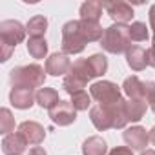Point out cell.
Instances as JSON below:
<instances>
[{"label":"cell","instance_id":"obj_1","mask_svg":"<svg viewBox=\"0 0 155 155\" xmlns=\"http://www.w3.org/2000/svg\"><path fill=\"white\" fill-rule=\"evenodd\" d=\"M9 82L13 88H40L46 82V71L38 64L17 66L9 71Z\"/></svg>","mask_w":155,"mask_h":155},{"label":"cell","instance_id":"obj_2","mask_svg":"<svg viewBox=\"0 0 155 155\" xmlns=\"http://www.w3.org/2000/svg\"><path fill=\"white\" fill-rule=\"evenodd\" d=\"M101 46L108 53H126L131 48V37H130V26L126 24H113L108 29H104V35L101 38Z\"/></svg>","mask_w":155,"mask_h":155},{"label":"cell","instance_id":"obj_3","mask_svg":"<svg viewBox=\"0 0 155 155\" xmlns=\"http://www.w3.org/2000/svg\"><path fill=\"white\" fill-rule=\"evenodd\" d=\"M88 40L82 35L81 20H69L62 26V53L77 55L86 48Z\"/></svg>","mask_w":155,"mask_h":155},{"label":"cell","instance_id":"obj_4","mask_svg":"<svg viewBox=\"0 0 155 155\" xmlns=\"http://www.w3.org/2000/svg\"><path fill=\"white\" fill-rule=\"evenodd\" d=\"M90 95H91V99H95L99 102V106H110V104H115L122 99L120 88L110 81L93 82L90 88Z\"/></svg>","mask_w":155,"mask_h":155},{"label":"cell","instance_id":"obj_5","mask_svg":"<svg viewBox=\"0 0 155 155\" xmlns=\"http://www.w3.org/2000/svg\"><path fill=\"white\" fill-rule=\"evenodd\" d=\"M26 28L18 20H4L0 22V44L17 48L24 38H26Z\"/></svg>","mask_w":155,"mask_h":155},{"label":"cell","instance_id":"obj_6","mask_svg":"<svg viewBox=\"0 0 155 155\" xmlns=\"http://www.w3.org/2000/svg\"><path fill=\"white\" fill-rule=\"evenodd\" d=\"M49 117H51V120H53L55 124H58V126H69V124H73L75 119H77V110L73 108L71 102L60 101L53 110H49Z\"/></svg>","mask_w":155,"mask_h":155},{"label":"cell","instance_id":"obj_7","mask_svg":"<svg viewBox=\"0 0 155 155\" xmlns=\"http://www.w3.org/2000/svg\"><path fill=\"white\" fill-rule=\"evenodd\" d=\"M28 144H31V146H37V144H40L42 140H44V137H46V130H44V126H40L38 122H35V120H24L20 126H18V131H17Z\"/></svg>","mask_w":155,"mask_h":155},{"label":"cell","instance_id":"obj_8","mask_svg":"<svg viewBox=\"0 0 155 155\" xmlns=\"http://www.w3.org/2000/svg\"><path fill=\"white\" fill-rule=\"evenodd\" d=\"M102 8L111 17V20H115V24H126L133 18V8L120 0L119 2H102Z\"/></svg>","mask_w":155,"mask_h":155},{"label":"cell","instance_id":"obj_9","mask_svg":"<svg viewBox=\"0 0 155 155\" xmlns=\"http://www.w3.org/2000/svg\"><path fill=\"white\" fill-rule=\"evenodd\" d=\"M71 60L66 53H53L49 55V58L46 60V73L53 75V77H60V75H68L71 71Z\"/></svg>","mask_w":155,"mask_h":155},{"label":"cell","instance_id":"obj_10","mask_svg":"<svg viewBox=\"0 0 155 155\" xmlns=\"http://www.w3.org/2000/svg\"><path fill=\"white\" fill-rule=\"evenodd\" d=\"M9 102L18 110H28L37 102V93L31 88H11Z\"/></svg>","mask_w":155,"mask_h":155},{"label":"cell","instance_id":"obj_11","mask_svg":"<svg viewBox=\"0 0 155 155\" xmlns=\"http://www.w3.org/2000/svg\"><path fill=\"white\" fill-rule=\"evenodd\" d=\"M122 137H124V142H126L131 150H139V151H144L146 144L150 142V137H148L146 130L140 128V126H131V128H128V130L122 133Z\"/></svg>","mask_w":155,"mask_h":155},{"label":"cell","instance_id":"obj_12","mask_svg":"<svg viewBox=\"0 0 155 155\" xmlns=\"http://www.w3.org/2000/svg\"><path fill=\"white\" fill-rule=\"evenodd\" d=\"M126 62L133 71H142V69H146V66H150L148 51L139 46H131L126 51Z\"/></svg>","mask_w":155,"mask_h":155},{"label":"cell","instance_id":"obj_13","mask_svg":"<svg viewBox=\"0 0 155 155\" xmlns=\"http://www.w3.org/2000/svg\"><path fill=\"white\" fill-rule=\"evenodd\" d=\"M110 119H111V126L117 130V128H124L128 124V115H126V101L120 99L119 102L115 104H110V106H104Z\"/></svg>","mask_w":155,"mask_h":155},{"label":"cell","instance_id":"obj_14","mask_svg":"<svg viewBox=\"0 0 155 155\" xmlns=\"http://www.w3.org/2000/svg\"><path fill=\"white\" fill-rule=\"evenodd\" d=\"M122 91L133 99V101H144V93H146V82H142L139 77H128L122 84Z\"/></svg>","mask_w":155,"mask_h":155},{"label":"cell","instance_id":"obj_15","mask_svg":"<svg viewBox=\"0 0 155 155\" xmlns=\"http://www.w3.org/2000/svg\"><path fill=\"white\" fill-rule=\"evenodd\" d=\"M26 146H28V142L18 133H9L2 140V151H4V155H22V151L26 150Z\"/></svg>","mask_w":155,"mask_h":155},{"label":"cell","instance_id":"obj_16","mask_svg":"<svg viewBox=\"0 0 155 155\" xmlns=\"http://www.w3.org/2000/svg\"><path fill=\"white\" fill-rule=\"evenodd\" d=\"M90 119H91V122L95 124V128L101 130V131H106V130L113 128V126H111V119H110V115H108V111H106L104 106H99V104L93 106V108L90 110Z\"/></svg>","mask_w":155,"mask_h":155},{"label":"cell","instance_id":"obj_17","mask_svg":"<svg viewBox=\"0 0 155 155\" xmlns=\"http://www.w3.org/2000/svg\"><path fill=\"white\" fill-rule=\"evenodd\" d=\"M102 2H95V0H88L81 6V20H90V22H99L102 17Z\"/></svg>","mask_w":155,"mask_h":155},{"label":"cell","instance_id":"obj_18","mask_svg":"<svg viewBox=\"0 0 155 155\" xmlns=\"http://www.w3.org/2000/svg\"><path fill=\"white\" fill-rule=\"evenodd\" d=\"M58 102H60V99H58L57 90H53V88H40V90L37 91V104H38L40 108L53 110Z\"/></svg>","mask_w":155,"mask_h":155},{"label":"cell","instance_id":"obj_19","mask_svg":"<svg viewBox=\"0 0 155 155\" xmlns=\"http://www.w3.org/2000/svg\"><path fill=\"white\" fill-rule=\"evenodd\" d=\"M106 151H108V146H106L104 139L99 137V135L88 137L82 144V153L84 155H106Z\"/></svg>","mask_w":155,"mask_h":155},{"label":"cell","instance_id":"obj_20","mask_svg":"<svg viewBox=\"0 0 155 155\" xmlns=\"http://www.w3.org/2000/svg\"><path fill=\"white\" fill-rule=\"evenodd\" d=\"M46 29H48V18L42 15L29 18V22L26 24V31L29 33V38H44Z\"/></svg>","mask_w":155,"mask_h":155},{"label":"cell","instance_id":"obj_21","mask_svg":"<svg viewBox=\"0 0 155 155\" xmlns=\"http://www.w3.org/2000/svg\"><path fill=\"white\" fill-rule=\"evenodd\" d=\"M69 73H73L75 77H79V79L84 81L86 84H88L91 79H95V73L91 71V66H90L88 58H79V60H75Z\"/></svg>","mask_w":155,"mask_h":155},{"label":"cell","instance_id":"obj_22","mask_svg":"<svg viewBox=\"0 0 155 155\" xmlns=\"http://www.w3.org/2000/svg\"><path fill=\"white\" fill-rule=\"evenodd\" d=\"M81 29H82V35L88 42H101L102 35H104V29L99 22H90V20H81Z\"/></svg>","mask_w":155,"mask_h":155},{"label":"cell","instance_id":"obj_23","mask_svg":"<svg viewBox=\"0 0 155 155\" xmlns=\"http://www.w3.org/2000/svg\"><path fill=\"white\" fill-rule=\"evenodd\" d=\"M146 113V102L144 101H126V115L128 122H139Z\"/></svg>","mask_w":155,"mask_h":155},{"label":"cell","instance_id":"obj_24","mask_svg":"<svg viewBox=\"0 0 155 155\" xmlns=\"http://www.w3.org/2000/svg\"><path fill=\"white\" fill-rule=\"evenodd\" d=\"M28 51L33 58H44L48 53V42L44 38H29Z\"/></svg>","mask_w":155,"mask_h":155},{"label":"cell","instance_id":"obj_25","mask_svg":"<svg viewBox=\"0 0 155 155\" xmlns=\"http://www.w3.org/2000/svg\"><path fill=\"white\" fill-rule=\"evenodd\" d=\"M90 66H91V71L95 73V77H102L106 71H108V58L101 53H95L88 58Z\"/></svg>","mask_w":155,"mask_h":155},{"label":"cell","instance_id":"obj_26","mask_svg":"<svg viewBox=\"0 0 155 155\" xmlns=\"http://www.w3.org/2000/svg\"><path fill=\"white\" fill-rule=\"evenodd\" d=\"M13 130H15V117L11 115V111L8 108H2L0 110V133L6 137Z\"/></svg>","mask_w":155,"mask_h":155},{"label":"cell","instance_id":"obj_27","mask_svg":"<svg viewBox=\"0 0 155 155\" xmlns=\"http://www.w3.org/2000/svg\"><path fill=\"white\" fill-rule=\"evenodd\" d=\"M69 102L73 104V108H75L77 111H84V110H88L90 104H91V95H88L84 90H82V91H77V93L71 95V101H69Z\"/></svg>","mask_w":155,"mask_h":155},{"label":"cell","instance_id":"obj_28","mask_svg":"<svg viewBox=\"0 0 155 155\" xmlns=\"http://www.w3.org/2000/svg\"><path fill=\"white\" fill-rule=\"evenodd\" d=\"M130 37L135 42H144L148 40V28L144 22H133L130 26Z\"/></svg>","mask_w":155,"mask_h":155},{"label":"cell","instance_id":"obj_29","mask_svg":"<svg viewBox=\"0 0 155 155\" xmlns=\"http://www.w3.org/2000/svg\"><path fill=\"white\" fill-rule=\"evenodd\" d=\"M110 155H133V150L128 146H117L110 151Z\"/></svg>","mask_w":155,"mask_h":155},{"label":"cell","instance_id":"obj_30","mask_svg":"<svg viewBox=\"0 0 155 155\" xmlns=\"http://www.w3.org/2000/svg\"><path fill=\"white\" fill-rule=\"evenodd\" d=\"M11 53H13V48H9V46H4V44H0V60H2V62L9 60Z\"/></svg>","mask_w":155,"mask_h":155},{"label":"cell","instance_id":"obj_31","mask_svg":"<svg viewBox=\"0 0 155 155\" xmlns=\"http://www.w3.org/2000/svg\"><path fill=\"white\" fill-rule=\"evenodd\" d=\"M148 57H150V66L155 68V35H153V40H151V48L148 49Z\"/></svg>","mask_w":155,"mask_h":155},{"label":"cell","instance_id":"obj_32","mask_svg":"<svg viewBox=\"0 0 155 155\" xmlns=\"http://www.w3.org/2000/svg\"><path fill=\"white\" fill-rule=\"evenodd\" d=\"M28 155H48V153H46V150H44V148L35 146V148H31V150H29V153H28Z\"/></svg>","mask_w":155,"mask_h":155},{"label":"cell","instance_id":"obj_33","mask_svg":"<svg viewBox=\"0 0 155 155\" xmlns=\"http://www.w3.org/2000/svg\"><path fill=\"white\" fill-rule=\"evenodd\" d=\"M150 26H151V29L155 33V4L150 8Z\"/></svg>","mask_w":155,"mask_h":155},{"label":"cell","instance_id":"obj_34","mask_svg":"<svg viewBox=\"0 0 155 155\" xmlns=\"http://www.w3.org/2000/svg\"><path fill=\"white\" fill-rule=\"evenodd\" d=\"M148 137H150V142H153V144H155V126L148 131Z\"/></svg>","mask_w":155,"mask_h":155},{"label":"cell","instance_id":"obj_35","mask_svg":"<svg viewBox=\"0 0 155 155\" xmlns=\"http://www.w3.org/2000/svg\"><path fill=\"white\" fill-rule=\"evenodd\" d=\"M140 155H155V150H144L140 151Z\"/></svg>","mask_w":155,"mask_h":155},{"label":"cell","instance_id":"obj_36","mask_svg":"<svg viewBox=\"0 0 155 155\" xmlns=\"http://www.w3.org/2000/svg\"><path fill=\"white\" fill-rule=\"evenodd\" d=\"M151 110H153V113H155V102H153V104H151Z\"/></svg>","mask_w":155,"mask_h":155}]
</instances>
